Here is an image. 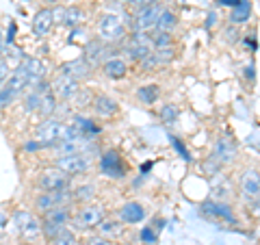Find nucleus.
Here are the masks:
<instances>
[{
    "label": "nucleus",
    "mask_w": 260,
    "mask_h": 245,
    "mask_svg": "<svg viewBox=\"0 0 260 245\" xmlns=\"http://www.w3.org/2000/svg\"><path fill=\"white\" fill-rule=\"evenodd\" d=\"M70 133V124L63 119L52 117H44L35 128V139L42 141V145L46 150H52L54 145H59Z\"/></svg>",
    "instance_id": "nucleus-1"
},
{
    "label": "nucleus",
    "mask_w": 260,
    "mask_h": 245,
    "mask_svg": "<svg viewBox=\"0 0 260 245\" xmlns=\"http://www.w3.org/2000/svg\"><path fill=\"white\" fill-rule=\"evenodd\" d=\"M104 217H107V208H104L102 204H98V202L91 200V202L80 204V206L74 210V213H72L70 226L74 228V230H80V232H85V230H95Z\"/></svg>",
    "instance_id": "nucleus-2"
},
{
    "label": "nucleus",
    "mask_w": 260,
    "mask_h": 245,
    "mask_svg": "<svg viewBox=\"0 0 260 245\" xmlns=\"http://www.w3.org/2000/svg\"><path fill=\"white\" fill-rule=\"evenodd\" d=\"M200 215L213 224H221V226H230V228L241 226L234 208L221 200H204L200 204Z\"/></svg>",
    "instance_id": "nucleus-3"
},
{
    "label": "nucleus",
    "mask_w": 260,
    "mask_h": 245,
    "mask_svg": "<svg viewBox=\"0 0 260 245\" xmlns=\"http://www.w3.org/2000/svg\"><path fill=\"white\" fill-rule=\"evenodd\" d=\"M74 202V193L72 189H61V191H37V195L32 198V210L37 215H44L52 208L59 206H70Z\"/></svg>",
    "instance_id": "nucleus-4"
},
{
    "label": "nucleus",
    "mask_w": 260,
    "mask_h": 245,
    "mask_svg": "<svg viewBox=\"0 0 260 245\" xmlns=\"http://www.w3.org/2000/svg\"><path fill=\"white\" fill-rule=\"evenodd\" d=\"M126 22L119 13H102L98 20V37L107 44H117L126 39Z\"/></svg>",
    "instance_id": "nucleus-5"
},
{
    "label": "nucleus",
    "mask_w": 260,
    "mask_h": 245,
    "mask_svg": "<svg viewBox=\"0 0 260 245\" xmlns=\"http://www.w3.org/2000/svg\"><path fill=\"white\" fill-rule=\"evenodd\" d=\"M35 189L37 191H61V189H72V176L65 174L63 169L56 165L44 167L35 178Z\"/></svg>",
    "instance_id": "nucleus-6"
},
{
    "label": "nucleus",
    "mask_w": 260,
    "mask_h": 245,
    "mask_svg": "<svg viewBox=\"0 0 260 245\" xmlns=\"http://www.w3.org/2000/svg\"><path fill=\"white\" fill-rule=\"evenodd\" d=\"M52 165H56L59 169H63L65 174H70L72 178H74V176L89 174V169H91L93 161L85 152H72V154H59V157H54Z\"/></svg>",
    "instance_id": "nucleus-7"
},
{
    "label": "nucleus",
    "mask_w": 260,
    "mask_h": 245,
    "mask_svg": "<svg viewBox=\"0 0 260 245\" xmlns=\"http://www.w3.org/2000/svg\"><path fill=\"white\" fill-rule=\"evenodd\" d=\"M13 226L26 241H35L42 236V217H37L35 210L18 208L13 213Z\"/></svg>",
    "instance_id": "nucleus-8"
},
{
    "label": "nucleus",
    "mask_w": 260,
    "mask_h": 245,
    "mask_svg": "<svg viewBox=\"0 0 260 245\" xmlns=\"http://www.w3.org/2000/svg\"><path fill=\"white\" fill-rule=\"evenodd\" d=\"M100 171L107 178H113V180H124L128 176V165L121 157V152L115 148L100 152Z\"/></svg>",
    "instance_id": "nucleus-9"
},
{
    "label": "nucleus",
    "mask_w": 260,
    "mask_h": 245,
    "mask_svg": "<svg viewBox=\"0 0 260 245\" xmlns=\"http://www.w3.org/2000/svg\"><path fill=\"white\" fill-rule=\"evenodd\" d=\"M162 9H165V3H152L139 7L133 13V30H154Z\"/></svg>",
    "instance_id": "nucleus-10"
},
{
    "label": "nucleus",
    "mask_w": 260,
    "mask_h": 245,
    "mask_svg": "<svg viewBox=\"0 0 260 245\" xmlns=\"http://www.w3.org/2000/svg\"><path fill=\"white\" fill-rule=\"evenodd\" d=\"M237 157H239V143H237V139H232L230 135H223V137H219L217 141H215L210 159H215L221 167L234 163V161H237Z\"/></svg>",
    "instance_id": "nucleus-11"
},
{
    "label": "nucleus",
    "mask_w": 260,
    "mask_h": 245,
    "mask_svg": "<svg viewBox=\"0 0 260 245\" xmlns=\"http://www.w3.org/2000/svg\"><path fill=\"white\" fill-rule=\"evenodd\" d=\"M50 85H52L54 96L59 98L61 102H68L70 98L74 96L80 87H83V83H78V80H74L68 74H63V72H59V70H56V74L50 78Z\"/></svg>",
    "instance_id": "nucleus-12"
},
{
    "label": "nucleus",
    "mask_w": 260,
    "mask_h": 245,
    "mask_svg": "<svg viewBox=\"0 0 260 245\" xmlns=\"http://www.w3.org/2000/svg\"><path fill=\"white\" fill-rule=\"evenodd\" d=\"M24 76L28 78L30 87L37 85L39 80H46L48 76V65L42 61V59H35V56H26V59H20V63L15 65Z\"/></svg>",
    "instance_id": "nucleus-13"
},
{
    "label": "nucleus",
    "mask_w": 260,
    "mask_h": 245,
    "mask_svg": "<svg viewBox=\"0 0 260 245\" xmlns=\"http://www.w3.org/2000/svg\"><path fill=\"white\" fill-rule=\"evenodd\" d=\"M109 46L111 44H107V42H102L100 37H95V39H89V42L85 44V48H83V59L91 65V68L95 70V68H100V65L107 61V59H111V56L107 54V50H109Z\"/></svg>",
    "instance_id": "nucleus-14"
},
{
    "label": "nucleus",
    "mask_w": 260,
    "mask_h": 245,
    "mask_svg": "<svg viewBox=\"0 0 260 245\" xmlns=\"http://www.w3.org/2000/svg\"><path fill=\"white\" fill-rule=\"evenodd\" d=\"M91 109H93L95 115L102 117V119H113V117H117L121 113L119 102L109 94H93Z\"/></svg>",
    "instance_id": "nucleus-15"
},
{
    "label": "nucleus",
    "mask_w": 260,
    "mask_h": 245,
    "mask_svg": "<svg viewBox=\"0 0 260 245\" xmlns=\"http://www.w3.org/2000/svg\"><path fill=\"white\" fill-rule=\"evenodd\" d=\"M239 191L245 200H254L260 195V171L256 167H247L239 176Z\"/></svg>",
    "instance_id": "nucleus-16"
},
{
    "label": "nucleus",
    "mask_w": 260,
    "mask_h": 245,
    "mask_svg": "<svg viewBox=\"0 0 260 245\" xmlns=\"http://www.w3.org/2000/svg\"><path fill=\"white\" fill-rule=\"evenodd\" d=\"M59 72H63V74L72 76L74 80H78V83H85V80H89V78L93 76V68L83 59V56L61 63V65H59Z\"/></svg>",
    "instance_id": "nucleus-17"
},
{
    "label": "nucleus",
    "mask_w": 260,
    "mask_h": 245,
    "mask_svg": "<svg viewBox=\"0 0 260 245\" xmlns=\"http://www.w3.org/2000/svg\"><path fill=\"white\" fill-rule=\"evenodd\" d=\"M100 70L109 80H121V78L128 76L130 63H128V59H124V56H111V59H107L100 65Z\"/></svg>",
    "instance_id": "nucleus-18"
},
{
    "label": "nucleus",
    "mask_w": 260,
    "mask_h": 245,
    "mask_svg": "<svg viewBox=\"0 0 260 245\" xmlns=\"http://www.w3.org/2000/svg\"><path fill=\"white\" fill-rule=\"evenodd\" d=\"M54 28V15H52V9L50 7H44V9H39L35 13V18H32V33H35V37L44 39L52 33Z\"/></svg>",
    "instance_id": "nucleus-19"
},
{
    "label": "nucleus",
    "mask_w": 260,
    "mask_h": 245,
    "mask_svg": "<svg viewBox=\"0 0 260 245\" xmlns=\"http://www.w3.org/2000/svg\"><path fill=\"white\" fill-rule=\"evenodd\" d=\"M145 208H143V204L141 202H126L124 206L119 208V219L124 222L126 226H135V224H141L145 222Z\"/></svg>",
    "instance_id": "nucleus-20"
},
{
    "label": "nucleus",
    "mask_w": 260,
    "mask_h": 245,
    "mask_svg": "<svg viewBox=\"0 0 260 245\" xmlns=\"http://www.w3.org/2000/svg\"><path fill=\"white\" fill-rule=\"evenodd\" d=\"M98 234H102V236H107V239L111 241H115L119 239V236H124V230H126V224L121 222V219H111V217H104L100 226L95 228Z\"/></svg>",
    "instance_id": "nucleus-21"
},
{
    "label": "nucleus",
    "mask_w": 260,
    "mask_h": 245,
    "mask_svg": "<svg viewBox=\"0 0 260 245\" xmlns=\"http://www.w3.org/2000/svg\"><path fill=\"white\" fill-rule=\"evenodd\" d=\"M135 98L139 100V104L143 107H152L160 100V85L156 83H145V85H139L135 91Z\"/></svg>",
    "instance_id": "nucleus-22"
},
{
    "label": "nucleus",
    "mask_w": 260,
    "mask_h": 245,
    "mask_svg": "<svg viewBox=\"0 0 260 245\" xmlns=\"http://www.w3.org/2000/svg\"><path fill=\"white\" fill-rule=\"evenodd\" d=\"M72 124H74V128H76L83 137H87V139H95L98 135H100V130H102L100 124H98L95 119L85 117V115H74Z\"/></svg>",
    "instance_id": "nucleus-23"
},
{
    "label": "nucleus",
    "mask_w": 260,
    "mask_h": 245,
    "mask_svg": "<svg viewBox=\"0 0 260 245\" xmlns=\"http://www.w3.org/2000/svg\"><path fill=\"white\" fill-rule=\"evenodd\" d=\"M74 204H70V206H59V208H52L48 210V213L42 215V219H48V222H54V224H61V226H70L72 222V213H74Z\"/></svg>",
    "instance_id": "nucleus-24"
},
{
    "label": "nucleus",
    "mask_w": 260,
    "mask_h": 245,
    "mask_svg": "<svg viewBox=\"0 0 260 245\" xmlns=\"http://www.w3.org/2000/svg\"><path fill=\"white\" fill-rule=\"evenodd\" d=\"M249 18H251V3H249V0H241V3H239L237 7H232V11H230V18H228V22H230V24H237V26H241V24H245Z\"/></svg>",
    "instance_id": "nucleus-25"
},
{
    "label": "nucleus",
    "mask_w": 260,
    "mask_h": 245,
    "mask_svg": "<svg viewBox=\"0 0 260 245\" xmlns=\"http://www.w3.org/2000/svg\"><path fill=\"white\" fill-rule=\"evenodd\" d=\"M85 22V9L78 5H72V7H65V15H63V26L68 28H76Z\"/></svg>",
    "instance_id": "nucleus-26"
},
{
    "label": "nucleus",
    "mask_w": 260,
    "mask_h": 245,
    "mask_svg": "<svg viewBox=\"0 0 260 245\" xmlns=\"http://www.w3.org/2000/svg\"><path fill=\"white\" fill-rule=\"evenodd\" d=\"M178 26V13L174 9H169V7H165V9L160 11L158 15V22H156V30H167V33H174V28Z\"/></svg>",
    "instance_id": "nucleus-27"
},
{
    "label": "nucleus",
    "mask_w": 260,
    "mask_h": 245,
    "mask_svg": "<svg viewBox=\"0 0 260 245\" xmlns=\"http://www.w3.org/2000/svg\"><path fill=\"white\" fill-rule=\"evenodd\" d=\"M91 100H93V91L87 87H80L78 91L70 98L65 104H72L74 109H83V107H91Z\"/></svg>",
    "instance_id": "nucleus-28"
},
{
    "label": "nucleus",
    "mask_w": 260,
    "mask_h": 245,
    "mask_svg": "<svg viewBox=\"0 0 260 245\" xmlns=\"http://www.w3.org/2000/svg\"><path fill=\"white\" fill-rule=\"evenodd\" d=\"M178 117H180V109H178V104H174V102L160 104V109H158V119L162 121V124H176Z\"/></svg>",
    "instance_id": "nucleus-29"
},
{
    "label": "nucleus",
    "mask_w": 260,
    "mask_h": 245,
    "mask_svg": "<svg viewBox=\"0 0 260 245\" xmlns=\"http://www.w3.org/2000/svg\"><path fill=\"white\" fill-rule=\"evenodd\" d=\"M152 42H154V50L156 48H167V46H176V39H174V33H167V30H152Z\"/></svg>",
    "instance_id": "nucleus-30"
},
{
    "label": "nucleus",
    "mask_w": 260,
    "mask_h": 245,
    "mask_svg": "<svg viewBox=\"0 0 260 245\" xmlns=\"http://www.w3.org/2000/svg\"><path fill=\"white\" fill-rule=\"evenodd\" d=\"M221 39H223L228 46H234V44L241 42L243 35H241V30H239L237 24H230V22H228L225 26H223V30H221Z\"/></svg>",
    "instance_id": "nucleus-31"
},
{
    "label": "nucleus",
    "mask_w": 260,
    "mask_h": 245,
    "mask_svg": "<svg viewBox=\"0 0 260 245\" xmlns=\"http://www.w3.org/2000/svg\"><path fill=\"white\" fill-rule=\"evenodd\" d=\"M154 56H156L158 65H169V63H172V61L176 59V56H178V52H176V46L156 48V50H154Z\"/></svg>",
    "instance_id": "nucleus-32"
},
{
    "label": "nucleus",
    "mask_w": 260,
    "mask_h": 245,
    "mask_svg": "<svg viewBox=\"0 0 260 245\" xmlns=\"http://www.w3.org/2000/svg\"><path fill=\"white\" fill-rule=\"evenodd\" d=\"M72 193H74V202H91L93 200V187L91 185H85V187H78V189H72Z\"/></svg>",
    "instance_id": "nucleus-33"
},
{
    "label": "nucleus",
    "mask_w": 260,
    "mask_h": 245,
    "mask_svg": "<svg viewBox=\"0 0 260 245\" xmlns=\"http://www.w3.org/2000/svg\"><path fill=\"white\" fill-rule=\"evenodd\" d=\"M48 243H50V245H76V234L65 228L61 234H56L54 239H50Z\"/></svg>",
    "instance_id": "nucleus-34"
},
{
    "label": "nucleus",
    "mask_w": 260,
    "mask_h": 245,
    "mask_svg": "<svg viewBox=\"0 0 260 245\" xmlns=\"http://www.w3.org/2000/svg\"><path fill=\"white\" fill-rule=\"evenodd\" d=\"M141 241L143 243H148V245H154V243H158V230L154 228L152 224H148V226H143V230H141Z\"/></svg>",
    "instance_id": "nucleus-35"
},
{
    "label": "nucleus",
    "mask_w": 260,
    "mask_h": 245,
    "mask_svg": "<svg viewBox=\"0 0 260 245\" xmlns=\"http://www.w3.org/2000/svg\"><path fill=\"white\" fill-rule=\"evenodd\" d=\"M169 139H172V143H174V148L178 150V154H180V157H182L186 163H191V161H193V157H191V152L186 150V145H184V143H182V141H180V139H178V137H174V135L169 137Z\"/></svg>",
    "instance_id": "nucleus-36"
},
{
    "label": "nucleus",
    "mask_w": 260,
    "mask_h": 245,
    "mask_svg": "<svg viewBox=\"0 0 260 245\" xmlns=\"http://www.w3.org/2000/svg\"><path fill=\"white\" fill-rule=\"evenodd\" d=\"M247 215L251 219H260V195L254 200H247Z\"/></svg>",
    "instance_id": "nucleus-37"
},
{
    "label": "nucleus",
    "mask_w": 260,
    "mask_h": 245,
    "mask_svg": "<svg viewBox=\"0 0 260 245\" xmlns=\"http://www.w3.org/2000/svg\"><path fill=\"white\" fill-rule=\"evenodd\" d=\"M15 102V98L7 91V87L5 85H0V111H5L9 104H13Z\"/></svg>",
    "instance_id": "nucleus-38"
},
{
    "label": "nucleus",
    "mask_w": 260,
    "mask_h": 245,
    "mask_svg": "<svg viewBox=\"0 0 260 245\" xmlns=\"http://www.w3.org/2000/svg\"><path fill=\"white\" fill-rule=\"evenodd\" d=\"M11 65H9V59L7 56H0V85L5 83L7 78H9V74H11Z\"/></svg>",
    "instance_id": "nucleus-39"
},
{
    "label": "nucleus",
    "mask_w": 260,
    "mask_h": 245,
    "mask_svg": "<svg viewBox=\"0 0 260 245\" xmlns=\"http://www.w3.org/2000/svg\"><path fill=\"white\" fill-rule=\"evenodd\" d=\"M87 245H113V241L95 232V234H91V236H87Z\"/></svg>",
    "instance_id": "nucleus-40"
},
{
    "label": "nucleus",
    "mask_w": 260,
    "mask_h": 245,
    "mask_svg": "<svg viewBox=\"0 0 260 245\" xmlns=\"http://www.w3.org/2000/svg\"><path fill=\"white\" fill-rule=\"evenodd\" d=\"M215 24H219V13L210 11V13L206 15V22H204V26H206V30H213V28H215Z\"/></svg>",
    "instance_id": "nucleus-41"
},
{
    "label": "nucleus",
    "mask_w": 260,
    "mask_h": 245,
    "mask_svg": "<svg viewBox=\"0 0 260 245\" xmlns=\"http://www.w3.org/2000/svg\"><path fill=\"white\" fill-rule=\"evenodd\" d=\"M52 15H54V24H63L65 7H54V9H52Z\"/></svg>",
    "instance_id": "nucleus-42"
},
{
    "label": "nucleus",
    "mask_w": 260,
    "mask_h": 245,
    "mask_svg": "<svg viewBox=\"0 0 260 245\" xmlns=\"http://www.w3.org/2000/svg\"><path fill=\"white\" fill-rule=\"evenodd\" d=\"M245 78H247V83H254V78H256V72H254V63H247L245 68Z\"/></svg>",
    "instance_id": "nucleus-43"
},
{
    "label": "nucleus",
    "mask_w": 260,
    "mask_h": 245,
    "mask_svg": "<svg viewBox=\"0 0 260 245\" xmlns=\"http://www.w3.org/2000/svg\"><path fill=\"white\" fill-rule=\"evenodd\" d=\"M152 3H162V0H128V5H133L135 9H139V7H145V5H152Z\"/></svg>",
    "instance_id": "nucleus-44"
},
{
    "label": "nucleus",
    "mask_w": 260,
    "mask_h": 245,
    "mask_svg": "<svg viewBox=\"0 0 260 245\" xmlns=\"http://www.w3.org/2000/svg\"><path fill=\"white\" fill-rule=\"evenodd\" d=\"M150 224H152V226H154V228H156V230L160 232V230H162V228H165V224H167V222H165V217H160V215H156V217H154V219H152V222H150Z\"/></svg>",
    "instance_id": "nucleus-45"
},
{
    "label": "nucleus",
    "mask_w": 260,
    "mask_h": 245,
    "mask_svg": "<svg viewBox=\"0 0 260 245\" xmlns=\"http://www.w3.org/2000/svg\"><path fill=\"white\" fill-rule=\"evenodd\" d=\"M241 3V0H219V5H223V7H237Z\"/></svg>",
    "instance_id": "nucleus-46"
},
{
    "label": "nucleus",
    "mask_w": 260,
    "mask_h": 245,
    "mask_svg": "<svg viewBox=\"0 0 260 245\" xmlns=\"http://www.w3.org/2000/svg\"><path fill=\"white\" fill-rule=\"evenodd\" d=\"M5 226H7V215L0 213V228H5Z\"/></svg>",
    "instance_id": "nucleus-47"
},
{
    "label": "nucleus",
    "mask_w": 260,
    "mask_h": 245,
    "mask_svg": "<svg viewBox=\"0 0 260 245\" xmlns=\"http://www.w3.org/2000/svg\"><path fill=\"white\" fill-rule=\"evenodd\" d=\"M0 50H3V48H0Z\"/></svg>",
    "instance_id": "nucleus-48"
}]
</instances>
